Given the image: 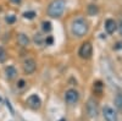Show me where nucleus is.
<instances>
[{
    "label": "nucleus",
    "instance_id": "1",
    "mask_svg": "<svg viewBox=\"0 0 122 121\" xmlns=\"http://www.w3.org/2000/svg\"><path fill=\"white\" fill-rule=\"evenodd\" d=\"M66 9V0H53L46 7V14L51 18H59L62 16Z\"/></svg>",
    "mask_w": 122,
    "mask_h": 121
},
{
    "label": "nucleus",
    "instance_id": "2",
    "mask_svg": "<svg viewBox=\"0 0 122 121\" xmlns=\"http://www.w3.org/2000/svg\"><path fill=\"white\" fill-rule=\"evenodd\" d=\"M89 31V26H88V22L86 21L84 18L79 17V18H76L75 21L71 25V33H72L75 37H84Z\"/></svg>",
    "mask_w": 122,
    "mask_h": 121
},
{
    "label": "nucleus",
    "instance_id": "3",
    "mask_svg": "<svg viewBox=\"0 0 122 121\" xmlns=\"http://www.w3.org/2000/svg\"><path fill=\"white\" fill-rule=\"evenodd\" d=\"M86 109H87V114L90 119H97L98 115H99V108H98V103L94 98H89L88 102H87V105H86Z\"/></svg>",
    "mask_w": 122,
    "mask_h": 121
},
{
    "label": "nucleus",
    "instance_id": "4",
    "mask_svg": "<svg viewBox=\"0 0 122 121\" xmlns=\"http://www.w3.org/2000/svg\"><path fill=\"white\" fill-rule=\"evenodd\" d=\"M92 54H93V47H92L90 42H86L81 45L79 50H78V55L82 59H90Z\"/></svg>",
    "mask_w": 122,
    "mask_h": 121
},
{
    "label": "nucleus",
    "instance_id": "5",
    "mask_svg": "<svg viewBox=\"0 0 122 121\" xmlns=\"http://www.w3.org/2000/svg\"><path fill=\"white\" fill-rule=\"evenodd\" d=\"M65 100L66 103L70 104V105H75L78 100H79V93L77 92L76 89L71 88V89H67L66 93H65Z\"/></svg>",
    "mask_w": 122,
    "mask_h": 121
},
{
    "label": "nucleus",
    "instance_id": "6",
    "mask_svg": "<svg viewBox=\"0 0 122 121\" xmlns=\"http://www.w3.org/2000/svg\"><path fill=\"white\" fill-rule=\"evenodd\" d=\"M22 66H23L25 74H27V75H32L37 70V63H36V60L34 59H30V58H28V59L25 60Z\"/></svg>",
    "mask_w": 122,
    "mask_h": 121
},
{
    "label": "nucleus",
    "instance_id": "7",
    "mask_svg": "<svg viewBox=\"0 0 122 121\" xmlns=\"http://www.w3.org/2000/svg\"><path fill=\"white\" fill-rule=\"evenodd\" d=\"M103 116L105 121H117V114L111 106H104L103 109Z\"/></svg>",
    "mask_w": 122,
    "mask_h": 121
},
{
    "label": "nucleus",
    "instance_id": "8",
    "mask_svg": "<svg viewBox=\"0 0 122 121\" xmlns=\"http://www.w3.org/2000/svg\"><path fill=\"white\" fill-rule=\"evenodd\" d=\"M27 104H28L29 108H32L33 110H38L40 106H42V100H40V98L37 94H32V95L28 97Z\"/></svg>",
    "mask_w": 122,
    "mask_h": 121
},
{
    "label": "nucleus",
    "instance_id": "9",
    "mask_svg": "<svg viewBox=\"0 0 122 121\" xmlns=\"http://www.w3.org/2000/svg\"><path fill=\"white\" fill-rule=\"evenodd\" d=\"M104 27H105V31H106L109 34H112L116 29H117V22L115 21V20H112V18H107L106 21H105Z\"/></svg>",
    "mask_w": 122,
    "mask_h": 121
},
{
    "label": "nucleus",
    "instance_id": "10",
    "mask_svg": "<svg viewBox=\"0 0 122 121\" xmlns=\"http://www.w3.org/2000/svg\"><path fill=\"white\" fill-rule=\"evenodd\" d=\"M5 77H6V79L7 81H12V79H15L16 77H17V70H16V67L15 66H7L6 68H5Z\"/></svg>",
    "mask_w": 122,
    "mask_h": 121
},
{
    "label": "nucleus",
    "instance_id": "11",
    "mask_svg": "<svg viewBox=\"0 0 122 121\" xmlns=\"http://www.w3.org/2000/svg\"><path fill=\"white\" fill-rule=\"evenodd\" d=\"M17 43H18L20 45H21V47L26 48V47H28V45H29L30 39L28 38V36H27V34H25V33H20V34L17 36Z\"/></svg>",
    "mask_w": 122,
    "mask_h": 121
},
{
    "label": "nucleus",
    "instance_id": "12",
    "mask_svg": "<svg viewBox=\"0 0 122 121\" xmlns=\"http://www.w3.org/2000/svg\"><path fill=\"white\" fill-rule=\"evenodd\" d=\"M87 14H88L89 16H95V15H98V14H99V7H98V5H95V4H89V5L87 6Z\"/></svg>",
    "mask_w": 122,
    "mask_h": 121
},
{
    "label": "nucleus",
    "instance_id": "13",
    "mask_svg": "<svg viewBox=\"0 0 122 121\" xmlns=\"http://www.w3.org/2000/svg\"><path fill=\"white\" fill-rule=\"evenodd\" d=\"M42 29H43V32H45V33L51 32V29H53L51 22H50V21H43L42 22Z\"/></svg>",
    "mask_w": 122,
    "mask_h": 121
},
{
    "label": "nucleus",
    "instance_id": "14",
    "mask_svg": "<svg viewBox=\"0 0 122 121\" xmlns=\"http://www.w3.org/2000/svg\"><path fill=\"white\" fill-rule=\"evenodd\" d=\"M34 43L37 44V45H42L43 43H45V39L43 38V36L40 34V33H37V34H34Z\"/></svg>",
    "mask_w": 122,
    "mask_h": 121
},
{
    "label": "nucleus",
    "instance_id": "15",
    "mask_svg": "<svg viewBox=\"0 0 122 121\" xmlns=\"http://www.w3.org/2000/svg\"><path fill=\"white\" fill-rule=\"evenodd\" d=\"M115 105L118 109H122V93L121 92H118L115 97Z\"/></svg>",
    "mask_w": 122,
    "mask_h": 121
},
{
    "label": "nucleus",
    "instance_id": "16",
    "mask_svg": "<svg viewBox=\"0 0 122 121\" xmlns=\"http://www.w3.org/2000/svg\"><path fill=\"white\" fill-rule=\"evenodd\" d=\"M6 59H7V53H6V50H5L3 47H0V63H5Z\"/></svg>",
    "mask_w": 122,
    "mask_h": 121
},
{
    "label": "nucleus",
    "instance_id": "17",
    "mask_svg": "<svg viewBox=\"0 0 122 121\" xmlns=\"http://www.w3.org/2000/svg\"><path fill=\"white\" fill-rule=\"evenodd\" d=\"M36 16H37V14H36L34 11H26V12L23 14V17L27 18V20H33Z\"/></svg>",
    "mask_w": 122,
    "mask_h": 121
},
{
    "label": "nucleus",
    "instance_id": "18",
    "mask_svg": "<svg viewBox=\"0 0 122 121\" xmlns=\"http://www.w3.org/2000/svg\"><path fill=\"white\" fill-rule=\"evenodd\" d=\"M5 21H6L9 25H12V23H15V21H16V16H15V15H7V16L5 17Z\"/></svg>",
    "mask_w": 122,
    "mask_h": 121
},
{
    "label": "nucleus",
    "instance_id": "19",
    "mask_svg": "<svg viewBox=\"0 0 122 121\" xmlns=\"http://www.w3.org/2000/svg\"><path fill=\"white\" fill-rule=\"evenodd\" d=\"M26 81L25 79H20L18 82H17V88H20V89H22V88H25L26 87Z\"/></svg>",
    "mask_w": 122,
    "mask_h": 121
},
{
    "label": "nucleus",
    "instance_id": "20",
    "mask_svg": "<svg viewBox=\"0 0 122 121\" xmlns=\"http://www.w3.org/2000/svg\"><path fill=\"white\" fill-rule=\"evenodd\" d=\"M117 29H118L120 36H122V17L120 18V21H118V23H117Z\"/></svg>",
    "mask_w": 122,
    "mask_h": 121
},
{
    "label": "nucleus",
    "instance_id": "21",
    "mask_svg": "<svg viewBox=\"0 0 122 121\" xmlns=\"http://www.w3.org/2000/svg\"><path fill=\"white\" fill-rule=\"evenodd\" d=\"M10 3L11 4H15V5H20L22 3V0H10Z\"/></svg>",
    "mask_w": 122,
    "mask_h": 121
},
{
    "label": "nucleus",
    "instance_id": "22",
    "mask_svg": "<svg viewBox=\"0 0 122 121\" xmlns=\"http://www.w3.org/2000/svg\"><path fill=\"white\" fill-rule=\"evenodd\" d=\"M45 43L46 44H51L53 43V37H48V39H45Z\"/></svg>",
    "mask_w": 122,
    "mask_h": 121
},
{
    "label": "nucleus",
    "instance_id": "23",
    "mask_svg": "<svg viewBox=\"0 0 122 121\" xmlns=\"http://www.w3.org/2000/svg\"><path fill=\"white\" fill-rule=\"evenodd\" d=\"M121 48H122V43H117L116 47H114V49H116V50L117 49H121Z\"/></svg>",
    "mask_w": 122,
    "mask_h": 121
},
{
    "label": "nucleus",
    "instance_id": "24",
    "mask_svg": "<svg viewBox=\"0 0 122 121\" xmlns=\"http://www.w3.org/2000/svg\"><path fill=\"white\" fill-rule=\"evenodd\" d=\"M59 121H66V120H65V119H60Z\"/></svg>",
    "mask_w": 122,
    "mask_h": 121
}]
</instances>
